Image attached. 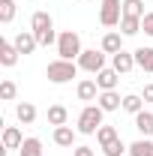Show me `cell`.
<instances>
[{
  "instance_id": "6da1fadb",
  "label": "cell",
  "mask_w": 153,
  "mask_h": 156,
  "mask_svg": "<svg viewBox=\"0 0 153 156\" xmlns=\"http://www.w3.org/2000/svg\"><path fill=\"white\" fill-rule=\"evenodd\" d=\"M30 30H33V36L39 39V45H54L57 42V33H54V18L45 12V9H39L30 15Z\"/></svg>"
},
{
  "instance_id": "7a4b0ae2",
  "label": "cell",
  "mask_w": 153,
  "mask_h": 156,
  "mask_svg": "<svg viewBox=\"0 0 153 156\" xmlns=\"http://www.w3.org/2000/svg\"><path fill=\"white\" fill-rule=\"evenodd\" d=\"M78 66L75 60H63V57H57V60H51L48 66H45V78L51 81V84H69L72 78L78 75Z\"/></svg>"
},
{
  "instance_id": "3957f363",
  "label": "cell",
  "mask_w": 153,
  "mask_h": 156,
  "mask_svg": "<svg viewBox=\"0 0 153 156\" xmlns=\"http://www.w3.org/2000/svg\"><path fill=\"white\" fill-rule=\"evenodd\" d=\"M102 117H105V111H102L99 105H93V102H87V105L81 108V114H78L75 129L81 132V135H96L99 126H102Z\"/></svg>"
},
{
  "instance_id": "277c9868",
  "label": "cell",
  "mask_w": 153,
  "mask_h": 156,
  "mask_svg": "<svg viewBox=\"0 0 153 156\" xmlns=\"http://www.w3.org/2000/svg\"><path fill=\"white\" fill-rule=\"evenodd\" d=\"M81 51H84V48H81V36H78L75 30H63L57 36V54L63 60H78Z\"/></svg>"
},
{
  "instance_id": "5b68a950",
  "label": "cell",
  "mask_w": 153,
  "mask_h": 156,
  "mask_svg": "<svg viewBox=\"0 0 153 156\" xmlns=\"http://www.w3.org/2000/svg\"><path fill=\"white\" fill-rule=\"evenodd\" d=\"M123 18V0H102L99 3V24L102 27H120Z\"/></svg>"
},
{
  "instance_id": "8992f818",
  "label": "cell",
  "mask_w": 153,
  "mask_h": 156,
  "mask_svg": "<svg viewBox=\"0 0 153 156\" xmlns=\"http://www.w3.org/2000/svg\"><path fill=\"white\" fill-rule=\"evenodd\" d=\"M78 66L84 69V72H90V75H96V72H102L105 69V51L99 48H84L81 51V57H78Z\"/></svg>"
},
{
  "instance_id": "52a82bcc",
  "label": "cell",
  "mask_w": 153,
  "mask_h": 156,
  "mask_svg": "<svg viewBox=\"0 0 153 156\" xmlns=\"http://www.w3.org/2000/svg\"><path fill=\"white\" fill-rule=\"evenodd\" d=\"M75 93H78V99H81V102H96L102 90H99L96 78H81V81H78V87H75Z\"/></svg>"
},
{
  "instance_id": "ba28073f",
  "label": "cell",
  "mask_w": 153,
  "mask_h": 156,
  "mask_svg": "<svg viewBox=\"0 0 153 156\" xmlns=\"http://www.w3.org/2000/svg\"><path fill=\"white\" fill-rule=\"evenodd\" d=\"M96 105H99L105 114H111V111H117V108H123V99H120L117 90H102L99 99H96Z\"/></svg>"
},
{
  "instance_id": "9c48e42d",
  "label": "cell",
  "mask_w": 153,
  "mask_h": 156,
  "mask_svg": "<svg viewBox=\"0 0 153 156\" xmlns=\"http://www.w3.org/2000/svg\"><path fill=\"white\" fill-rule=\"evenodd\" d=\"M111 66H114V69L120 72V75H129V72L135 69V54H129V51L123 48V51L111 54Z\"/></svg>"
},
{
  "instance_id": "30bf717a",
  "label": "cell",
  "mask_w": 153,
  "mask_h": 156,
  "mask_svg": "<svg viewBox=\"0 0 153 156\" xmlns=\"http://www.w3.org/2000/svg\"><path fill=\"white\" fill-rule=\"evenodd\" d=\"M117 81H120V72L114 66H105L102 72H96V84L99 90H117Z\"/></svg>"
},
{
  "instance_id": "8fae6325",
  "label": "cell",
  "mask_w": 153,
  "mask_h": 156,
  "mask_svg": "<svg viewBox=\"0 0 153 156\" xmlns=\"http://www.w3.org/2000/svg\"><path fill=\"white\" fill-rule=\"evenodd\" d=\"M12 42H15V48H18L21 54H33V51L39 48V39L33 36V30H21Z\"/></svg>"
},
{
  "instance_id": "7c38bea8",
  "label": "cell",
  "mask_w": 153,
  "mask_h": 156,
  "mask_svg": "<svg viewBox=\"0 0 153 156\" xmlns=\"http://www.w3.org/2000/svg\"><path fill=\"white\" fill-rule=\"evenodd\" d=\"M123 33H120V30H108V33H105V36H102V45H99V48H102V51H105V54H117V51H123Z\"/></svg>"
},
{
  "instance_id": "4fadbf2b",
  "label": "cell",
  "mask_w": 153,
  "mask_h": 156,
  "mask_svg": "<svg viewBox=\"0 0 153 156\" xmlns=\"http://www.w3.org/2000/svg\"><path fill=\"white\" fill-rule=\"evenodd\" d=\"M21 57V51L15 48V42H9V39H0V63L9 69V66H15Z\"/></svg>"
},
{
  "instance_id": "5bb4252c",
  "label": "cell",
  "mask_w": 153,
  "mask_h": 156,
  "mask_svg": "<svg viewBox=\"0 0 153 156\" xmlns=\"http://www.w3.org/2000/svg\"><path fill=\"white\" fill-rule=\"evenodd\" d=\"M75 135L78 129H72V126H54V144L57 147H75Z\"/></svg>"
},
{
  "instance_id": "9a60e30c",
  "label": "cell",
  "mask_w": 153,
  "mask_h": 156,
  "mask_svg": "<svg viewBox=\"0 0 153 156\" xmlns=\"http://www.w3.org/2000/svg\"><path fill=\"white\" fill-rule=\"evenodd\" d=\"M132 54H135V66L153 75V48H150V45H141V48H135Z\"/></svg>"
},
{
  "instance_id": "2e32d148",
  "label": "cell",
  "mask_w": 153,
  "mask_h": 156,
  "mask_svg": "<svg viewBox=\"0 0 153 156\" xmlns=\"http://www.w3.org/2000/svg\"><path fill=\"white\" fill-rule=\"evenodd\" d=\"M21 144H24L21 129L18 126H6V129H3V147H6V150H18Z\"/></svg>"
},
{
  "instance_id": "e0dca14e",
  "label": "cell",
  "mask_w": 153,
  "mask_h": 156,
  "mask_svg": "<svg viewBox=\"0 0 153 156\" xmlns=\"http://www.w3.org/2000/svg\"><path fill=\"white\" fill-rule=\"evenodd\" d=\"M15 117H18L21 126H30V123L36 120V105H33V102H18V105H15Z\"/></svg>"
},
{
  "instance_id": "ac0fdd59",
  "label": "cell",
  "mask_w": 153,
  "mask_h": 156,
  "mask_svg": "<svg viewBox=\"0 0 153 156\" xmlns=\"http://www.w3.org/2000/svg\"><path fill=\"white\" fill-rule=\"evenodd\" d=\"M135 129L141 132V138L153 135V111H138L135 114Z\"/></svg>"
},
{
  "instance_id": "d6986e66",
  "label": "cell",
  "mask_w": 153,
  "mask_h": 156,
  "mask_svg": "<svg viewBox=\"0 0 153 156\" xmlns=\"http://www.w3.org/2000/svg\"><path fill=\"white\" fill-rule=\"evenodd\" d=\"M48 123L51 126H66V120H69V111H66V105H48Z\"/></svg>"
},
{
  "instance_id": "ffe728a7",
  "label": "cell",
  "mask_w": 153,
  "mask_h": 156,
  "mask_svg": "<svg viewBox=\"0 0 153 156\" xmlns=\"http://www.w3.org/2000/svg\"><path fill=\"white\" fill-rule=\"evenodd\" d=\"M123 111L135 117L138 111H144V99L138 96V93H126V96H123Z\"/></svg>"
},
{
  "instance_id": "44dd1931",
  "label": "cell",
  "mask_w": 153,
  "mask_h": 156,
  "mask_svg": "<svg viewBox=\"0 0 153 156\" xmlns=\"http://www.w3.org/2000/svg\"><path fill=\"white\" fill-rule=\"evenodd\" d=\"M42 141L39 138H24V144L18 147V156H42Z\"/></svg>"
},
{
  "instance_id": "7402d4cb",
  "label": "cell",
  "mask_w": 153,
  "mask_h": 156,
  "mask_svg": "<svg viewBox=\"0 0 153 156\" xmlns=\"http://www.w3.org/2000/svg\"><path fill=\"white\" fill-rule=\"evenodd\" d=\"M129 156H153V141L150 138H138L129 144Z\"/></svg>"
},
{
  "instance_id": "603a6c76",
  "label": "cell",
  "mask_w": 153,
  "mask_h": 156,
  "mask_svg": "<svg viewBox=\"0 0 153 156\" xmlns=\"http://www.w3.org/2000/svg\"><path fill=\"white\" fill-rule=\"evenodd\" d=\"M123 15L129 18H144V0H123Z\"/></svg>"
},
{
  "instance_id": "cb8c5ba5",
  "label": "cell",
  "mask_w": 153,
  "mask_h": 156,
  "mask_svg": "<svg viewBox=\"0 0 153 156\" xmlns=\"http://www.w3.org/2000/svg\"><path fill=\"white\" fill-rule=\"evenodd\" d=\"M120 33H123V36H135V33H141V18H129V15H123V18H120Z\"/></svg>"
},
{
  "instance_id": "d4e9b609",
  "label": "cell",
  "mask_w": 153,
  "mask_h": 156,
  "mask_svg": "<svg viewBox=\"0 0 153 156\" xmlns=\"http://www.w3.org/2000/svg\"><path fill=\"white\" fill-rule=\"evenodd\" d=\"M114 138H120V132H117L114 126H108V123H102V126H99V132H96L99 147H105V144H108V141H114Z\"/></svg>"
},
{
  "instance_id": "484cf974",
  "label": "cell",
  "mask_w": 153,
  "mask_h": 156,
  "mask_svg": "<svg viewBox=\"0 0 153 156\" xmlns=\"http://www.w3.org/2000/svg\"><path fill=\"white\" fill-rule=\"evenodd\" d=\"M102 153H105V156H126L129 147L123 144V138H114V141H108V144L102 147Z\"/></svg>"
},
{
  "instance_id": "4316f807",
  "label": "cell",
  "mask_w": 153,
  "mask_h": 156,
  "mask_svg": "<svg viewBox=\"0 0 153 156\" xmlns=\"http://www.w3.org/2000/svg\"><path fill=\"white\" fill-rule=\"evenodd\" d=\"M15 18V0H0V24H12Z\"/></svg>"
},
{
  "instance_id": "83f0119b",
  "label": "cell",
  "mask_w": 153,
  "mask_h": 156,
  "mask_svg": "<svg viewBox=\"0 0 153 156\" xmlns=\"http://www.w3.org/2000/svg\"><path fill=\"white\" fill-rule=\"evenodd\" d=\"M15 96H18V87H15V81L3 78V81H0V99H3V102H12Z\"/></svg>"
},
{
  "instance_id": "f1b7e54d",
  "label": "cell",
  "mask_w": 153,
  "mask_h": 156,
  "mask_svg": "<svg viewBox=\"0 0 153 156\" xmlns=\"http://www.w3.org/2000/svg\"><path fill=\"white\" fill-rule=\"evenodd\" d=\"M141 30H144V33L153 39V12H147V15L141 18Z\"/></svg>"
},
{
  "instance_id": "f546056e",
  "label": "cell",
  "mask_w": 153,
  "mask_h": 156,
  "mask_svg": "<svg viewBox=\"0 0 153 156\" xmlns=\"http://www.w3.org/2000/svg\"><path fill=\"white\" fill-rule=\"evenodd\" d=\"M72 156H96V153H93V147L81 144V147H72Z\"/></svg>"
},
{
  "instance_id": "4dcf8cb0",
  "label": "cell",
  "mask_w": 153,
  "mask_h": 156,
  "mask_svg": "<svg viewBox=\"0 0 153 156\" xmlns=\"http://www.w3.org/2000/svg\"><path fill=\"white\" fill-rule=\"evenodd\" d=\"M144 102H153V84H144V93H141Z\"/></svg>"
},
{
  "instance_id": "1f68e13d",
  "label": "cell",
  "mask_w": 153,
  "mask_h": 156,
  "mask_svg": "<svg viewBox=\"0 0 153 156\" xmlns=\"http://www.w3.org/2000/svg\"><path fill=\"white\" fill-rule=\"evenodd\" d=\"M126 156H129V153H126Z\"/></svg>"
}]
</instances>
